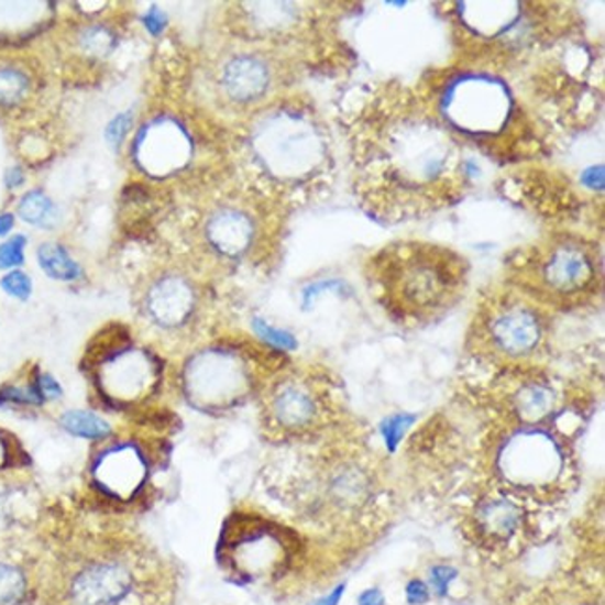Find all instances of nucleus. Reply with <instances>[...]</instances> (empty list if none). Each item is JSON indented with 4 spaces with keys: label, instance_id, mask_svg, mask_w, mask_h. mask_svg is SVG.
<instances>
[{
    "label": "nucleus",
    "instance_id": "27",
    "mask_svg": "<svg viewBox=\"0 0 605 605\" xmlns=\"http://www.w3.org/2000/svg\"><path fill=\"white\" fill-rule=\"evenodd\" d=\"M40 387H42L45 400H58L64 395L61 382L56 381L55 376L42 373V371H40Z\"/></svg>",
    "mask_w": 605,
    "mask_h": 605
},
{
    "label": "nucleus",
    "instance_id": "21",
    "mask_svg": "<svg viewBox=\"0 0 605 605\" xmlns=\"http://www.w3.org/2000/svg\"><path fill=\"white\" fill-rule=\"evenodd\" d=\"M416 424L414 416H406V414H399V416H392L387 418L382 425V438L386 443L387 451L395 453L399 448L403 438L410 429L411 425Z\"/></svg>",
    "mask_w": 605,
    "mask_h": 605
},
{
    "label": "nucleus",
    "instance_id": "2",
    "mask_svg": "<svg viewBox=\"0 0 605 605\" xmlns=\"http://www.w3.org/2000/svg\"><path fill=\"white\" fill-rule=\"evenodd\" d=\"M484 488L526 505H551L575 492L580 462L569 432L557 425L507 424L481 449Z\"/></svg>",
    "mask_w": 605,
    "mask_h": 605
},
{
    "label": "nucleus",
    "instance_id": "32",
    "mask_svg": "<svg viewBox=\"0 0 605 605\" xmlns=\"http://www.w3.org/2000/svg\"><path fill=\"white\" fill-rule=\"evenodd\" d=\"M13 224H15V218L12 212H2L0 215V237H7L13 230Z\"/></svg>",
    "mask_w": 605,
    "mask_h": 605
},
{
    "label": "nucleus",
    "instance_id": "10",
    "mask_svg": "<svg viewBox=\"0 0 605 605\" xmlns=\"http://www.w3.org/2000/svg\"><path fill=\"white\" fill-rule=\"evenodd\" d=\"M110 440L103 442V449L91 462V481L96 491L112 502L131 503L145 488L150 457L136 443Z\"/></svg>",
    "mask_w": 605,
    "mask_h": 605
},
{
    "label": "nucleus",
    "instance_id": "22",
    "mask_svg": "<svg viewBox=\"0 0 605 605\" xmlns=\"http://www.w3.org/2000/svg\"><path fill=\"white\" fill-rule=\"evenodd\" d=\"M0 287L7 293L8 297L21 300V302L29 300L32 295L31 276L23 273V271H18V268L2 276V279H0Z\"/></svg>",
    "mask_w": 605,
    "mask_h": 605
},
{
    "label": "nucleus",
    "instance_id": "25",
    "mask_svg": "<svg viewBox=\"0 0 605 605\" xmlns=\"http://www.w3.org/2000/svg\"><path fill=\"white\" fill-rule=\"evenodd\" d=\"M129 128H131V116L118 114L114 120L110 121L109 128L105 131V136H107V142L112 145H120L125 139V134L129 133Z\"/></svg>",
    "mask_w": 605,
    "mask_h": 605
},
{
    "label": "nucleus",
    "instance_id": "18",
    "mask_svg": "<svg viewBox=\"0 0 605 605\" xmlns=\"http://www.w3.org/2000/svg\"><path fill=\"white\" fill-rule=\"evenodd\" d=\"M19 217L26 224L37 226V228H48L55 222V204L48 200V196L42 190H31L24 194L18 206Z\"/></svg>",
    "mask_w": 605,
    "mask_h": 605
},
{
    "label": "nucleus",
    "instance_id": "30",
    "mask_svg": "<svg viewBox=\"0 0 605 605\" xmlns=\"http://www.w3.org/2000/svg\"><path fill=\"white\" fill-rule=\"evenodd\" d=\"M345 583L338 585V587L333 588L332 593L327 594L324 598L317 600L314 605H339V602L343 598V594H345Z\"/></svg>",
    "mask_w": 605,
    "mask_h": 605
},
{
    "label": "nucleus",
    "instance_id": "9",
    "mask_svg": "<svg viewBox=\"0 0 605 605\" xmlns=\"http://www.w3.org/2000/svg\"><path fill=\"white\" fill-rule=\"evenodd\" d=\"M510 99L494 80H460L446 97V112L464 131L497 133L507 123Z\"/></svg>",
    "mask_w": 605,
    "mask_h": 605
},
{
    "label": "nucleus",
    "instance_id": "4",
    "mask_svg": "<svg viewBox=\"0 0 605 605\" xmlns=\"http://www.w3.org/2000/svg\"><path fill=\"white\" fill-rule=\"evenodd\" d=\"M550 341V319L518 290H497L484 298L468 333V351L499 370L531 367Z\"/></svg>",
    "mask_w": 605,
    "mask_h": 605
},
{
    "label": "nucleus",
    "instance_id": "23",
    "mask_svg": "<svg viewBox=\"0 0 605 605\" xmlns=\"http://www.w3.org/2000/svg\"><path fill=\"white\" fill-rule=\"evenodd\" d=\"M24 246L26 239L23 235L10 237L7 242L0 244V268L2 271H15L24 263Z\"/></svg>",
    "mask_w": 605,
    "mask_h": 605
},
{
    "label": "nucleus",
    "instance_id": "16",
    "mask_svg": "<svg viewBox=\"0 0 605 605\" xmlns=\"http://www.w3.org/2000/svg\"><path fill=\"white\" fill-rule=\"evenodd\" d=\"M36 257L43 273L47 274L51 279L77 282V279L82 278V268H80L79 263L73 260L69 252L58 242H43V244H40Z\"/></svg>",
    "mask_w": 605,
    "mask_h": 605
},
{
    "label": "nucleus",
    "instance_id": "1",
    "mask_svg": "<svg viewBox=\"0 0 605 605\" xmlns=\"http://www.w3.org/2000/svg\"><path fill=\"white\" fill-rule=\"evenodd\" d=\"M468 274L462 255L427 242H395L367 263L371 297L406 328L442 321L466 295Z\"/></svg>",
    "mask_w": 605,
    "mask_h": 605
},
{
    "label": "nucleus",
    "instance_id": "31",
    "mask_svg": "<svg viewBox=\"0 0 605 605\" xmlns=\"http://www.w3.org/2000/svg\"><path fill=\"white\" fill-rule=\"evenodd\" d=\"M24 182V174L23 169L19 168V166H15V168L8 169L7 174V185L8 188H18L23 185Z\"/></svg>",
    "mask_w": 605,
    "mask_h": 605
},
{
    "label": "nucleus",
    "instance_id": "13",
    "mask_svg": "<svg viewBox=\"0 0 605 605\" xmlns=\"http://www.w3.org/2000/svg\"><path fill=\"white\" fill-rule=\"evenodd\" d=\"M198 295L185 279L168 278L150 295V314L166 328H182L193 319Z\"/></svg>",
    "mask_w": 605,
    "mask_h": 605
},
{
    "label": "nucleus",
    "instance_id": "19",
    "mask_svg": "<svg viewBox=\"0 0 605 605\" xmlns=\"http://www.w3.org/2000/svg\"><path fill=\"white\" fill-rule=\"evenodd\" d=\"M26 594V580L18 566L0 563V605H19Z\"/></svg>",
    "mask_w": 605,
    "mask_h": 605
},
{
    "label": "nucleus",
    "instance_id": "12",
    "mask_svg": "<svg viewBox=\"0 0 605 605\" xmlns=\"http://www.w3.org/2000/svg\"><path fill=\"white\" fill-rule=\"evenodd\" d=\"M134 572L121 557L96 559L79 570L69 587L73 605H121L133 594Z\"/></svg>",
    "mask_w": 605,
    "mask_h": 605
},
{
    "label": "nucleus",
    "instance_id": "14",
    "mask_svg": "<svg viewBox=\"0 0 605 605\" xmlns=\"http://www.w3.org/2000/svg\"><path fill=\"white\" fill-rule=\"evenodd\" d=\"M36 73L24 62H0V112L12 114L15 110L24 109L36 97Z\"/></svg>",
    "mask_w": 605,
    "mask_h": 605
},
{
    "label": "nucleus",
    "instance_id": "8",
    "mask_svg": "<svg viewBox=\"0 0 605 605\" xmlns=\"http://www.w3.org/2000/svg\"><path fill=\"white\" fill-rule=\"evenodd\" d=\"M252 356L237 349H209L193 358L185 373L190 403L206 411L230 410L254 389Z\"/></svg>",
    "mask_w": 605,
    "mask_h": 605
},
{
    "label": "nucleus",
    "instance_id": "17",
    "mask_svg": "<svg viewBox=\"0 0 605 605\" xmlns=\"http://www.w3.org/2000/svg\"><path fill=\"white\" fill-rule=\"evenodd\" d=\"M62 429L88 442L103 443L114 438V427L94 411L67 410L62 414Z\"/></svg>",
    "mask_w": 605,
    "mask_h": 605
},
{
    "label": "nucleus",
    "instance_id": "28",
    "mask_svg": "<svg viewBox=\"0 0 605 605\" xmlns=\"http://www.w3.org/2000/svg\"><path fill=\"white\" fill-rule=\"evenodd\" d=\"M144 24L147 31L152 32L153 36H158L166 26V15H164L157 8H152L150 12L144 15Z\"/></svg>",
    "mask_w": 605,
    "mask_h": 605
},
{
    "label": "nucleus",
    "instance_id": "15",
    "mask_svg": "<svg viewBox=\"0 0 605 605\" xmlns=\"http://www.w3.org/2000/svg\"><path fill=\"white\" fill-rule=\"evenodd\" d=\"M265 67L252 58H239L226 69V86L235 99H254L265 90Z\"/></svg>",
    "mask_w": 605,
    "mask_h": 605
},
{
    "label": "nucleus",
    "instance_id": "26",
    "mask_svg": "<svg viewBox=\"0 0 605 605\" xmlns=\"http://www.w3.org/2000/svg\"><path fill=\"white\" fill-rule=\"evenodd\" d=\"M406 598H408V604L411 605L427 604L430 598L429 587L421 580H411L406 585Z\"/></svg>",
    "mask_w": 605,
    "mask_h": 605
},
{
    "label": "nucleus",
    "instance_id": "6",
    "mask_svg": "<svg viewBox=\"0 0 605 605\" xmlns=\"http://www.w3.org/2000/svg\"><path fill=\"white\" fill-rule=\"evenodd\" d=\"M261 416L273 442L300 446L324 438L336 421V405L327 382L289 375L274 382L266 392Z\"/></svg>",
    "mask_w": 605,
    "mask_h": 605
},
{
    "label": "nucleus",
    "instance_id": "3",
    "mask_svg": "<svg viewBox=\"0 0 605 605\" xmlns=\"http://www.w3.org/2000/svg\"><path fill=\"white\" fill-rule=\"evenodd\" d=\"M289 460L278 496L290 497L315 515H373L389 496L381 457L362 443L330 442Z\"/></svg>",
    "mask_w": 605,
    "mask_h": 605
},
{
    "label": "nucleus",
    "instance_id": "5",
    "mask_svg": "<svg viewBox=\"0 0 605 605\" xmlns=\"http://www.w3.org/2000/svg\"><path fill=\"white\" fill-rule=\"evenodd\" d=\"M513 289L540 308H580L598 295L602 268L587 242L561 237L513 266Z\"/></svg>",
    "mask_w": 605,
    "mask_h": 605
},
{
    "label": "nucleus",
    "instance_id": "11",
    "mask_svg": "<svg viewBox=\"0 0 605 605\" xmlns=\"http://www.w3.org/2000/svg\"><path fill=\"white\" fill-rule=\"evenodd\" d=\"M529 505L499 491L479 492L470 508V529L479 544L499 550L526 531Z\"/></svg>",
    "mask_w": 605,
    "mask_h": 605
},
{
    "label": "nucleus",
    "instance_id": "24",
    "mask_svg": "<svg viewBox=\"0 0 605 605\" xmlns=\"http://www.w3.org/2000/svg\"><path fill=\"white\" fill-rule=\"evenodd\" d=\"M457 575H459V572L453 566L438 564V566L430 570V585H432L438 596H448L449 585L457 580Z\"/></svg>",
    "mask_w": 605,
    "mask_h": 605
},
{
    "label": "nucleus",
    "instance_id": "7",
    "mask_svg": "<svg viewBox=\"0 0 605 605\" xmlns=\"http://www.w3.org/2000/svg\"><path fill=\"white\" fill-rule=\"evenodd\" d=\"M295 551V537L287 527L263 516L237 513L226 521L218 544V559L237 580H273L284 574Z\"/></svg>",
    "mask_w": 605,
    "mask_h": 605
},
{
    "label": "nucleus",
    "instance_id": "20",
    "mask_svg": "<svg viewBox=\"0 0 605 605\" xmlns=\"http://www.w3.org/2000/svg\"><path fill=\"white\" fill-rule=\"evenodd\" d=\"M252 327H254V332L257 333L261 341H265L266 345L274 346L278 351H295L298 346L297 338L293 333L273 327L263 319H254Z\"/></svg>",
    "mask_w": 605,
    "mask_h": 605
},
{
    "label": "nucleus",
    "instance_id": "29",
    "mask_svg": "<svg viewBox=\"0 0 605 605\" xmlns=\"http://www.w3.org/2000/svg\"><path fill=\"white\" fill-rule=\"evenodd\" d=\"M358 605H386V598H384L381 588H367L360 594Z\"/></svg>",
    "mask_w": 605,
    "mask_h": 605
}]
</instances>
